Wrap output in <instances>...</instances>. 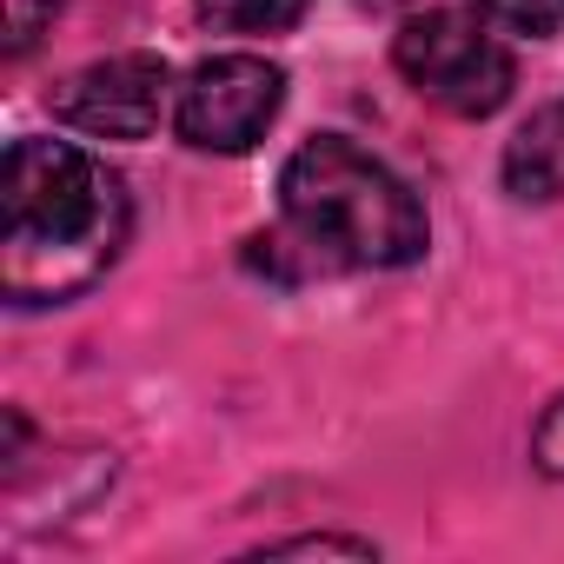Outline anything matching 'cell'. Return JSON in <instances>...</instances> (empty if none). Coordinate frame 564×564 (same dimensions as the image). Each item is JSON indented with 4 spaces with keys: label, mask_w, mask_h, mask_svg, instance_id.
Here are the masks:
<instances>
[{
    "label": "cell",
    "mask_w": 564,
    "mask_h": 564,
    "mask_svg": "<svg viewBox=\"0 0 564 564\" xmlns=\"http://www.w3.org/2000/svg\"><path fill=\"white\" fill-rule=\"evenodd\" d=\"M133 206L120 173L74 140H14L0 160V293L67 306L113 272Z\"/></svg>",
    "instance_id": "cell-1"
},
{
    "label": "cell",
    "mask_w": 564,
    "mask_h": 564,
    "mask_svg": "<svg viewBox=\"0 0 564 564\" xmlns=\"http://www.w3.org/2000/svg\"><path fill=\"white\" fill-rule=\"evenodd\" d=\"M279 219H286V246L313 272H386L425 259V206L419 193L352 147L346 133L306 140L286 173H279Z\"/></svg>",
    "instance_id": "cell-2"
},
{
    "label": "cell",
    "mask_w": 564,
    "mask_h": 564,
    "mask_svg": "<svg viewBox=\"0 0 564 564\" xmlns=\"http://www.w3.org/2000/svg\"><path fill=\"white\" fill-rule=\"evenodd\" d=\"M392 61L432 107H445L458 120L498 113L518 87L511 47L491 34L485 14H465V8H432V14L405 21L392 41Z\"/></svg>",
    "instance_id": "cell-3"
},
{
    "label": "cell",
    "mask_w": 564,
    "mask_h": 564,
    "mask_svg": "<svg viewBox=\"0 0 564 564\" xmlns=\"http://www.w3.org/2000/svg\"><path fill=\"white\" fill-rule=\"evenodd\" d=\"M286 100V74L259 54H219L199 61L173 100V127L186 147L199 153H252L265 140V127L279 120Z\"/></svg>",
    "instance_id": "cell-4"
},
{
    "label": "cell",
    "mask_w": 564,
    "mask_h": 564,
    "mask_svg": "<svg viewBox=\"0 0 564 564\" xmlns=\"http://www.w3.org/2000/svg\"><path fill=\"white\" fill-rule=\"evenodd\" d=\"M173 100V74L160 54H107L54 87V120L94 140H153Z\"/></svg>",
    "instance_id": "cell-5"
},
{
    "label": "cell",
    "mask_w": 564,
    "mask_h": 564,
    "mask_svg": "<svg viewBox=\"0 0 564 564\" xmlns=\"http://www.w3.org/2000/svg\"><path fill=\"white\" fill-rule=\"evenodd\" d=\"M505 186L518 199H564V94L544 100L505 147Z\"/></svg>",
    "instance_id": "cell-6"
},
{
    "label": "cell",
    "mask_w": 564,
    "mask_h": 564,
    "mask_svg": "<svg viewBox=\"0 0 564 564\" xmlns=\"http://www.w3.org/2000/svg\"><path fill=\"white\" fill-rule=\"evenodd\" d=\"M199 21L213 34H286L306 21V0H199Z\"/></svg>",
    "instance_id": "cell-7"
},
{
    "label": "cell",
    "mask_w": 564,
    "mask_h": 564,
    "mask_svg": "<svg viewBox=\"0 0 564 564\" xmlns=\"http://www.w3.org/2000/svg\"><path fill=\"white\" fill-rule=\"evenodd\" d=\"M478 14L491 28H511V34H531V41L564 34V0H478Z\"/></svg>",
    "instance_id": "cell-8"
},
{
    "label": "cell",
    "mask_w": 564,
    "mask_h": 564,
    "mask_svg": "<svg viewBox=\"0 0 564 564\" xmlns=\"http://www.w3.org/2000/svg\"><path fill=\"white\" fill-rule=\"evenodd\" d=\"M259 557H379V544L372 538H333V531H319V538H279Z\"/></svg>",
    "instance_id": "cell-9"
},
{
    "label": "cell",
    "mask_w": 564,
    "mask_h": 564,
    "mask_svg": "<svg viewBox=\"0 0 564 564\" xmlns=\"http://www.w3.org/2000/svg\"><path fill=\"white\" fill-rule=\"evenodd\" d=\"M531 458H538V471H551V478H564V392L544 405V419L531 425Z\"/></svg>",
    "instance_id": "cell-10"
},
{
    "label": "cell",
    "mask_w": 564,
    "mask_h": 564,
    "mask_svg": "<svg viewBox=\"0 0 564 564\" xmlns=\"http://www.w3.org/2000/svg\"><path fill=\"white\" fill-rule=\"evenodd\" d=\"M47 14H54V0H8V54H28Z\"/></svg>",
    "instance_id": "cell-11"
},
{
    "label": "cell",
    "mask_w": 564,
    "mask_h": 564,
    "mask_svg": "<svg viewBox=\"0 0 564 564\" xmlns=\"http://www.w3.org/2000/svg\"><path fill=\"white\" fill-rule=\"evenodd\" d=\"M359 8H399V0H359Z\"/></svg>",
    "instance_id": "cell-12"
}]
</instances>
